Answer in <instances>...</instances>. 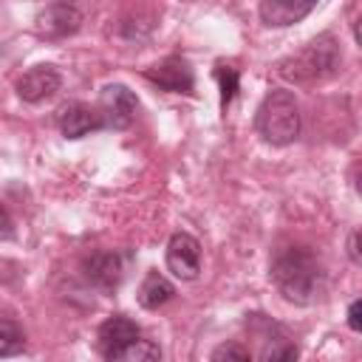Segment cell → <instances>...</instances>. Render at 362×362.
Returning <instances> with one entry per match:
<instances>
[{"instance_id": "8fae6325", "label": "cell", "mask_w": 362, "mask_h": 362, "mask_svg": "<svg viewBox=\"0 0 362 362\" xmlns=\"http://www.w3.org/2000/svg\"><path fill=\"white\" fill-rule=\"evenodd\" d=\"M99 127H105L102 113L90 105L74 102V105H65L59 110V130H62L65 139H82V136H88Z\"/></svg>"}, {"instance_id": "e0dca14e", "label": "cell", "mask_w": 362, "mask_h": 362, "mask_svg": "<svg viewBox=\"0 0 362 362\" xmlns=\"http://www.w3.org/2000/svg\"><path fill=\"white\" fill-rule=\"evenodd\" d=\"M209 362H252V354H249V348L240 345V342H221V345L212 351Z\"/></svg>"}, {"instance_id": "277c9868", "label": "cell", "mask_w": 362, "mask_h": 362, "mask_svg": "<svg viewBox=\"0 0 362 362\" xmlns=\"http://www.w3.org/2000/svg\"><path fill=\"white\" fill-rule=\"evenodd\" d=\"M102 113V122L105 127H113V130H124L133 124L136 119V110H139V99L136 93L127 88V85H105L102 93H99V107Z\"/></svg>"}, {"instance_id": "9c48e42d", "label": "cell", "mask_w": 362, "mask_h": 362, "mask_svg": "<svg viewBox=\"0 0 362 362\" xmlns=\"http://www.w3.org/2000/svg\"><path fill=\"white\" fill-rule=\"evenodd\" d=\"M141 337V331H139V325L130 320V317H124V314H113V317H107L102 325H99V351H102V356L107 359V362H113L130 342H136Z\"/></svg>"}, {"instance_id": "7c38bea8", "label": "cell", "mask_w": 362, "mask_h": 362, "mask_svg": "<svg viewBox=\"0 0 362 362\" xmlns=\"http://www.w3.org/2000/svg\"><path fill=\"white\" fill-rule=\"evenodd\" d=\"M311 11H314V0H263L257 6L260 20L266 25H274V28L294 25Z\"/></svg>"}, {"instance_id": "8992f818", "label": "cell", "mask_w": 362, "mask_h": 362, "mask_svg": "<svg viewBox=\"0 0 362 362\" xmlns=\"http://www.w3.org/2000/svg\"><path fill=\"white\" fill-rule=\"evenodd\" d=\"M144 79L158 85L167 93H192V88H195V74H192L189 62L181 57H167V59L150 65L144 71Z\"/></svg>"}, {"instance_id": "ac0fdd59", "label": "cell", "mask_w": 362, "mask_h": 362, "mask_svg": "<svg viewBox=\"0 0 362 362\" xmlns=\"http://www.w3.org/2000/svg\"><path fill=\"white\" fill-rule=\"evenodd\" d=\"M263 362H297V348L283 342V345H277L274 351H269Z\"/></svg>"}, {"instance_id": "4fadbf2b", "label": "cell", "mask_w": 362, "mask_h": 362, "mask_svg": "<svg viewBox=\"0 0 362 362\" xmlns=\"http://www.w3.org/2000/svg\"><path fill=\"white\" fill-rule=\"evenodd\" d=\"M173 294H175V288H173V283H170L161 272H147V277L141 280L136 297H139V305H141V308L156 311V308H161L164 303H170Z\"/></svg>"}, {"instance_id": "d6986e66", "label": "cell", "mask_w": 362, "mask_h": 362, "mask_svg": "<svg viewBox=\"0 0 362 362\" xmlns=\"http://www.w3.org/2000/svg\"><path fill=\"white\" fill-rule=\"evenodd\" d=\"M345 317H348V328L356 331V334H362V297L348 305V314Z\"/></svg>"}, {"instance_id": "44dd1931", "label": "cell", "mask_w": 362, "mask_h": 362, "mask_svg": "<svg viewBox=\"0 0 362 362\" xmlns=\"http://www.w3.org/2000/svg\"><path fill=\"white\" fill-rule=\"evenodd\" d=\"M3 238H11V215H8V206H3Z\"/></svg>"}, {"instance_id": "6da1fadb", "label": "cell", "mask_w": 362, "mask_h": 362, "mask_svg": "<svg viewBox=\"0 0 362 362\" xmlns=\"http://www.w3.org/2000/svg\"><path fill=\"white\" fill-rule=\"evenodd\" d=\"M277 291L294 305H311L322 291V266L308 246H286L272 260Z\"/></svg>"}, {"instance_id": "2e32d148", "label": "cell", "mask_w": 362, "mask_h": 362, "mask_svg": "<svg viewBox=\"0 0 362 362\" xmlns=\"http://www.w3.org/2000/svg\"><path fill=\"white\" fill-rule=\"evenodd\" d=\"M215 79H218V85H221V107L226 110V107H229V102H232V99H235V93H238V82H240L238 68L218 62V65H215Z\"/></svg>"}, {"instance_id": "7402d4cb", "label": "cell", "mask_w": 362, "mask_h": 362, "mask_svg": "<svg viewBox=\"0 0 362 362\" xmlns=\"http://www.w3.org/2000/svg\"><path fill=\"white\" fill-rule=\"evenodd\" d=\"M354 37H356V42H359V48H362V17L354 23Z\"/></svg>"}, {"instance_id": "603a6c76", "label": "cell", "mask_w": 362, "mask_h": 362, "mask_svg": "<svg viewBox=\"0 0 362 362\" xmlns=\"http://www.w3.org/2000/svg\"><path fill=\"white\" fill-rule=\"evenodd\" d=\"M356 192H359V195H362V173H359V175H356Z\"/></svg>"}, {"instance_id": "3957f363", "label": "cell", "mask_w": 362, "mask_h": 362, "mask_svg": "<svg viewBox=\"0 0 362 362\" xmlns=\"http://www.w3.org/2000/svg\"><path fill=\"white\" fill-rule=\"evenodd\" d=\"M255 127L263 141L286 147L300 136V107L291 90L274 88L263 96L255 113Z\"/></svg>"}, {"instance_id": "5b68a950", "label": "cell", "mask_w": 362, "mask_h": 362, "mask_svg": "<svg viewBox=\"0 0 362 362\" xmlns=\"http://www.w3.org/2000/svg\"><path fill=\"white\" fill-rule=\"evenodd\" d=\"M82 25V11L71 3H48L34 17V31L45 40H62L76 34Z\"/></svg>"}, {"instance_id": "5bb4252c", "label": "cell", "mask_w": 362, "mask_h": 362, "mask_svg": "<svg viewBox=\"0 0 362 362\" xmlns=\"http://www.w3.org/2000/svg\"><path fill=\"white\" fill-rule=\"evenodd\" d=\"M20 351H25V334L11 317H3V322H0V356L8 359Z\"/></svg>"}, {"instance_id": "52a82bcc", "label": "cell", "mask_w": 362, "mask_h": 362, "mask_svg": "<svg viewBox=\"0 0 362 362\" xmlns=\"http://www.w3.org/2000/svg\"><path fill=\"white\" fill-rule=\"evenodd\" d=\"M167 269L178 280H195L201 272V243L189 232H175L167 243Z\"/></svg>"}, {"instance_id": "9a60e30c", "label": "cell", "mask_w": 362, "mask_h": 362, "mask_svg": "<svg viewBox=\"0 0 362 362\" xmlns=\"http://www.w3.org/2000/svg\"><path fill=\"white\" fill-rule=\"evenodd\" d=\"M113 362H161V348L153 339L139 337L136 342H130Z\"/></svg>"}, {"instance_id": "30bf717a", "label": "cell", "mask_w": 362, "mask_h": 362, "mask_svg": "<svg viewBox=\"0 0 362 362\" xmlns=\"http://www.w3.org/2000/svg\"><path fill=\"white\" fill-rule=\"evenodd\" d=\"M82 272H85V277H88L90 286H96L102 291H113L122 283L124 266H122V257L116 252L102 249V252H93L90 257H85Z\"/></svg>"}, {"instance_id": "ba28073f", "label": "cell", "mask_w": 362, "mask_h": 362, "mask_svg": "<svg viewBox=\"0 0 362 362\" xmlns=\"http://www.w3.org/2000/svg\"><path fill=\"white\" fill-rule=\"evenodd\" d=\"M62 88V74L54 65H34L17 79V96L28 105L51 99Z\"/></svg>"}, {"instance_id": "7a4b0ae2", "label": "cell", "mask_w": 362, "mask_h": 362, "mask_svg": "<svg viewBox=\"0 0 362 362\" xmlns=\"http://www.w3.org/2000/svg\"><path fill=\"white\" fill-rule=\"evenodd\" d=\"M339 62H342L339 42L334 40V34L325 31V34H317L314 40H308L291 57H286L277 65V74L294 85H314V82L334 76L339 71Z\"/></svg>"}, {"instance_id": "ffe728a7", "label": "cell", "mask_w": 362, "mask_h": 362, "mask_svg": "<svg viewBox=\"0 0 362 362\" xmlns=\"http://www.w3.org/2000/svg\"><path fill=\"white\" fill-rule=\"evenodd\" d=\"M348 257H351L356 266H362V229H356V232L351 235V240H348Z\"/></svg>"}]
</instances>
